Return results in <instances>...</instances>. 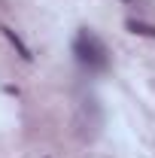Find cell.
<instances>
[{"label": "cell", "mask_w": 155, "mask_h": 158, "mask_svg": "<svg viewBox=\"0 0 155 158\" xmlns=\"http://www.w3.org/2000/svg\"><path fill=\"white\" fill-rule=\"evenodd\" d=\"M73 55L88 70H107L110 67V52H107V46L91 31H79L76 34V40H73Z\"/></svg>", "instance_id": "6da1fadb"}, {"label": "cell", "mask_w": 155, "mask_h": 158, "mask_svg": "<svg viewBox=\"0 0 155 158\" xmlns=\"http://www.w3.org/2000/svg\"><path fill=\"white\" fill-rule=\"evenodd\" d=\"M0 34H3V37L9 40V46H12V49H15V52H19V55H21L24 61H31V58H34V55H31V49H27V46L21 43V37L15 34V31H12V27H6V24H0Z\"/></svg>", "instance_id": "7a4b0ae2"}, {"label": "cell", "mask_w": 155, "mask_h": 158, "mask_svg": "<svg viewBox=\"0 0 155 158\" xmlns=\"http://www.w3.org/2000/svg\"><path fill=\"white\" fill-rule=\"evenodd\" d=\"M125 27H128L131 34H137V37H149V40H155V24H146V21L128 19V21H125Z\"/></svg>", "instance_id": "3957f363"}]
</instances>
